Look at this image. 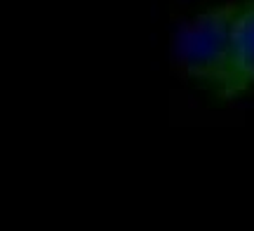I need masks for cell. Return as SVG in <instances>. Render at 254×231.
I'll return each mask as SVG.
<instances>
[{
	"mask_svg": "<svg viewBox=\"0 0 254 231\" xmlns=\"http://www.w3.org/2000/svg\"><path fill=\"white\" fill-rule=\"evenodd\" d=\"M240 0H226L221 5L207 7L179 24L174 33L172 55L174 64L190 80L214 85L219 92L231 40V24Z\"/></svg>",
	"mask_w": 254,
	"mask_h": 231,
	"instance_id": "cell-1",
	"label": "cell"
},
{
	"mask_svg": "<svg viewBox=\"0 0 254 231\" xmlns=\"http://www.w3.org/2000/svg\"><path fill=\"white\" fill-rule=\"evenodd\" d=\"M254 90V0H240L233 24L224 66L219 97L233 99Z\"/></svg>",
	"mask_w": 254,
	"mask_h": 231,
	"instance_id": "cell-2",
	"label": "cell"
}]
</instances>
